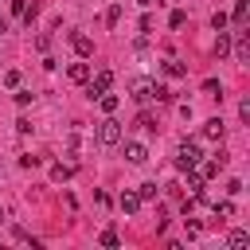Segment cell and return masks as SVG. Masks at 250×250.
<instances>
[{"instance_id": "cell-1", "label": "cell", "mask_w": 250, "mask_h": 250, "mask_svg": "<svg viewBox=\"0 0 250 250\" xmlns=\"http://www.w3.org/2000/svg\"><path fill=\"white\" fill-rule=\"evenodd\" d=\"M199 160H203V152H199V145H195V141H184V145L176 148V168H180V172L195 168Z\"/></svg>"}, {"instance_id": "cell-2", "label": "cell", "mask_w": 250, "mask_h": 250, "mask_svg": "<svg viewBox=\"0 0 250 250\" xmlns=\"http://www.w3.org/2000/svg\"><path fill=\"white\" fill-rule=\"evenodd\" d=\"M109 86H113V70H98L94 78H86V98L94 102V98H98V94H105Z\"/></svg>"}, {"instance_id": "cell-3", "label": "cell", "mask_w": 250, "mask_h": 250, "mask_svg": "<svg viewBox=\"0 0 250 250\" xmlns=\"http://www.w3.org/2000/svg\"><path fill=\"white\" fill-rule=\"evenodd\" d=\"M117 141H121V121H113V117L98 121V145H117Z\"/></svg>"}, {"instance_id": "cell-4", "label": "cell", "mask_w": 250, "mask_h": 250, "mask_svg": "<svg viewBox=\"0 0 250 250\" xmlns=\"http://www.w3.org/2000/svg\"><path fill=\"white\" fill-rule=\"evenodd\" d=\"M133 98H137L141 105H145V102H156V82H152V78H137V82H133Z\"/></svg>"}, {"instance_id": "cell-5", "label": "cell", "mask_w": 250, "mask_h": 250, "mask_svg": "<svg viewBox=\"0 0 250 250\" xmlns=\"http://www.w3.org/2000/svg\"><path fill=\"white\" fill-rule=\"evenodd\" d=\"M70 47H74V55H78V59H90V55H94V39H90V35H82V31H74V35H70Z\"/></svg>"}, {"instance_id": "cell-6", "label": "cell", "mask_w": 250, "mask_h": 250, "mask_svg": "<svg viewBox=\"0 0 250 250\" xmlns=\"http://www.w3.org/2000/svg\"><path fill=\"white\" fill-rule=\"evenodd\" d=\"M125 160H129V164H145V160H148V148H145L141 141H125Z\"/></svg>"}, {"instance_id": "cell-7", "label": "cell", "mask_w": 250, "mask_h": 250, "mask_svg": "<svg viewBox=\"0 0 250 250\" xmlns=\"http://www.w3.org/2000/svg\"><path fill=\"white\" fill-rule=\"evenodd\" d=\"M223 133H227V125H223V117H211V121L203 125V137H207V141H223Z\"/></svg>"}, {"instance_id": "cell-8", "label": "cell", "mask_w": 250, "mask_h": 250, "mask_svg": "<svg viewBox=\"0 0 250 250\" xmlns=\"http://www.w3.org/2000/svg\"><path fill=\"white\" fill-rule=\"evenodd\" d=\"M117 203H121V211H125V215H137V211H141V195H137V191H121V199H117Z\"/></svg>"}, {"instance_id": "cell-9", "label": "cell", "mask_w": 250, "mask_h": 250, "mask_svg": "<svg viewBox=\"0 0 250 250\" xmlns=\"http://www.w3.org/2000/svg\"><path fill=\"white\" fill-rule=\"evenodd\" d=\"M227 246H230V250H246V246H250V230H230V234H227Z\"/></svg>"}, {"instance_id": "cell-10", "label": "cell", "mask_w": 250, "mask_h": 250, "mask_svg": "<svg viewBox=\"0 0 250 250\" xmlns=\"http://www.w3.org/2000/svg\"><path fill=\"white\" fill-rule=\"evenodd\" d=\"M164 74H168V78H184V74H188V66H184L180 59H164Z\"/></svg>"}, {"instance_id": "cell-11", "label": "cell", "mask_w": 250, "mask_h": 250, "mask_svg": "<svg viewBox=\"0 0 250 250\" xmlns=\"http://www.w3.org/2000/svg\"><path fill=\"white\" fill-rule=\"evenodd\" d=\"M66 74H70V82H86L90 78V62H70Z\"/></svg>"}, {"instance_id": "cell-12", "label": "cell", "mask_w": 250, "mask_h": 250, "mask_svg": "<svg viewBox=\"0 0 250 250\" xmlns=\"http://www.w3.org/2000/svg\"><path fill=\"white\" fill-rule=\"evenodd\" d=\"M94 102H98V105H102V109H105V113H113V109H117V105H121V98H117V94H109V90H105V94H98V98H94Z\"/></svg>"}, {"instance_id": "cell-13", "label": "cell", "mask_w": 250, "mask_h": 250, "mask_svg": "<svg viewBox=\"0 0 250 250\" xmlns=\"http://www.w3.org/2000/svg\"><path fill=\"white\" fill-rule=\"evenodd\" d=\"M188 191H191V195H195V199H199V195H203V176H199V172H195V168H188Z\"/></svg>"}, {"instance_id": "cell-14", "label": "cell", "mask_w": 250, "mask_h": 250, "mask_svg": "<svg viewBox=\"0 0 250 250\" xmlns=\"http://www.w3.org/2000/svg\"><path fill=\"white\" fill-rule=\"evenodd\" d=\"M234 59H238V62H250V39H246V35H238V43H234Z\"/></svg>"}, {"instance_id": "cell-15", "label": "cell", "mask_w": 250, "mask_h": 250, "mask_svg": "<svg viewBox=\"0 0 250 250\" xmlns=\"http://www.w3.org/2000/svg\"><path fill=\"white\" fill-rule=\"evenodd\" d=\"M211 211H215L219 219H234V203H230V199H219V203H211Z\"/></svg>"}, {"instance_id": "cell-16", "label": "cell", "mask_w": 250, "mask_h": 250, "mask_svg": "<svg viewBox=\"0 0 250 250\" xmlns=\"http://www.w3.org/2000/svg\"><path fill=\"white\" fill-rule=\"evenodd\" d=\"M70 176H74L70 164H55V168H51V180H55V184H62V180H70Z\"/></svg>"}, {"instance_id": "cell-17", "label": "cell", "mask_w": 250, "mask_h": 250, "mask_svg": "<svg viewBox=\"0 0 250 250\" xmlns=\"http://www.w3.org/2000/svg\"><path fill=\"white\" fill-rule=\"evenodd\" d=\"M215 55L223 59V55H230V35H227V27L219 31V43H215Z\"/></svg>"}, {"instance_id": "cell-18", "label": "cell", "mask_w": 250, "mask_h": 250, "mask_svg": "<svg viewBox=\"0 0 250 250\" xmlns=\"http://www.w3.org/2000/svg\"><path fill=\"white\" fill-rule=\"evenodd\" d=\"M156 191H160V188H156V184H152V180H148V184H141V188H137V195H141V203H148V199H156Z\"/></svg>"}, {"instance_id": "cell-19", "label": "cell", "mask_w": 250, "mask_h": 250, "mask_svg": "<svg viewBox=\"0 0 250 250\" xmlns=\"http://www.w3.org/2000/svg\"><path fill=\"white\" fill-rule=\"evenodd\" d=\"M98 242H102V246H109V250H117V246H121V238H117V230H113V227H109V230H102V238H98Z\"/></svg>"}, {"instance_id": "cell-20", "label": "cell", "mask_w": 250, "mask_h": 250, "mask_svg": "<svg viewBox=\"0 0 250 250\" xmlns=\"http://www.w3.org/2000/svg\"><path fill=\"white\" fill-rule=\"evenodd\" d=\"M246 12H250V4H246V0H234V23H238V27L246 23Z\"/></svg>"}, {"instance_id": "cell-21", "label": "cell", "mask_w": 250, "mask_h": 250, "mask_svg": "<svg viewBox=\"0 0 250 250\" xmlns=\"http://www.w3.org/2000/svg\"><path fill=\"white\" fill-rule=\"evenodd\" d=\"M184 23H188V12H180V8H176V12L168 16V27L176 31V27H184Z\"/></svg>"}, {"instance_id": "cell-22", "label": "cell", "mask_w": 250, "mask_h": 250, "mask_svg": "<svg viewBox=\"0 0 250 250\" xmlns=\"http://www.w3.org/2000/svg\"><path fill=\"white\" fill-rule=\"evenodd\" d=\"M203 94H211V98H223V86H219V78H207V82H203Z\"/></svg>"}, {"instance_id": "cell-23", "label": "cell", "mask_w": 250, "mask_h": 250, "mask_svg": "<svg viewBox=\"0 0 250 250\" xmlns=\"http://www.w3.org/2000/svg\"><path fill=\"white\" fill-rule=\"evenodd\" d=\"M16 105L27 109V105H31V90H20V86H16Z\"/></svg>"}, {"instance_id": "cell-24", "label": "cell", "mask_w": 250, "mask_h": 250, "mask_svg": "<svg viewBox=\"0 0 250 250\" xmlns=\"http://www.w3.org/2000/svg\"><path fill=\"white\" fill-rule=\"evenodd\" d=\"M117 20H121V4H109V12H105V23H109V27H113V23H117Z\"/></svg>"}, {"instance_id": "cell-25", "label": "cell", "mask_w": 250, "mask_h": 250, "mask_svg": "<svg viewBox=\"0 0 250 250\" xmlns=\"http://www.w3.org/2000/svg\"><path fill=\"white\" fill-rule=\"evenodd\" d=\"M227 23H230V20H227V12H215V16H211V27H215V31H223Z\"/></svg>"}, {"instance_id": "cell-26", "label": "cell", "mask_w": 250, "mask_h": 250, "mask_svg": "<svg viewBox=\"0 0 250 250\" xmlns=\"http://www.w3.org/2000/svg\"><path fill=\"white\" fill-rule=\"evenodd\" d=\"M4 86L16 90V86H20V70H4Z\"/></svg>"}, {"instance_id": "cell-27", "label": "cell", "mask_w": 250, "mask_h": 250, "mask_svg": "<svg viewBox=\"0 0 250 250\" xmlns=\"http://www.w3.org/2000/svg\"><path fill=\"white\" fill-rule=\"evenodd\" d=\"M238 117H242V121H250V98H242V102H238Z\"/></svg>"}, {"instance_id": "cell-28", "label": "cell", "mask_w": 250, "mask_h": 250, "mask_svg": "<svg viewBox=\"0 0 250 250\" xmlns=\"http://www.w3.org/2000/svg\"><path fill=\"white\" fill-rule=\"evenodd\" d=\"M137 125H141V129H156V121H152V113H141V117H137Z\"/></svg>"}, {"instance_id": "cell-29", "label": "cell", "mask_w": 250, "mask_h": 250, "mask_svg": "<svg viewBox=\"0 0 250 250\" xmlns=\"http://www.w3.org/2000/svg\"><path fill=\"white\" fill-rule=\"evenodd\" d=\"M168 98H172V90H168V86H160V82H156V102H168Z\"/></svg>"}, {"instance_id": "cell-30", "label": "cell", "mask_w": 250, "mask_h": 250, "mask_svg": "<svg viewBox=\"0 0 250 250\" xmlns=\"http://www.w3.org/2000/svg\"><path fill=\"white\" fill-rule=\"evenodd\" d=\"M12 12H16V16H23V12H27V0H12Z\"/></svg>"}, {"instance_id": "cell-31", "label": "cell", "mask_w": 250, "mask_h": 250, "mask_svg": "<svg viewBox=\"0 0 250 250\" xmlns=\"http://www.w3.org/2000/svg\"><path fill=\"white\" fill-rule=\"evenodd\" d=\"M4 31H8V20H0V35H4Z\"/></svg>"}, {"instance_id": "cell-32", "label": "cell", "mask_w": 250, "mask_h": 250, "mask_svg": "<svg viewBox=\"0 0 250 250\" xmlns=\"http://www.w3.org/2000/svg\"><path fill=\"white\" fill-rule=\"evenodd\" d=\"M137 4H141V8H148V4H152V0H137Z\"/></svg>"}, {"instance_id": "cell-33", "label": "cell", "mask_w": 250, "mask_h": 250, "mask_svg": "<svg viewBox=\"0 0 250 250\" xmlns=\"http://www.w3.org/2000/svg\"><path fill=\"white\" fill-rule=\"evenodd\" d=\"M0 219H4V211H0Z\"/></svg>"}]
</instances>
